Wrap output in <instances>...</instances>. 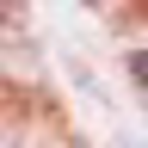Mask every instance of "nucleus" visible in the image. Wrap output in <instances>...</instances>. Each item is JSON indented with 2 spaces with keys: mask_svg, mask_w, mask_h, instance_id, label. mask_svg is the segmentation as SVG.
<instances>
[{
  "mask_svg": "<svg viewBox=\"0 0 148 148\" xmlns=\"http://www.w3.org/2000/svg\"><path fill=\"white\" fill-rule=\"evenodd\" d=\"M130 74H136V86L148 92V49H136V56H130Z\"/></svg>",
  "mask_w": 148,
  "mask_h": 148,
  "instance_id": "f257e3e1",
  "label": "nucleus"
}]
</instances>
